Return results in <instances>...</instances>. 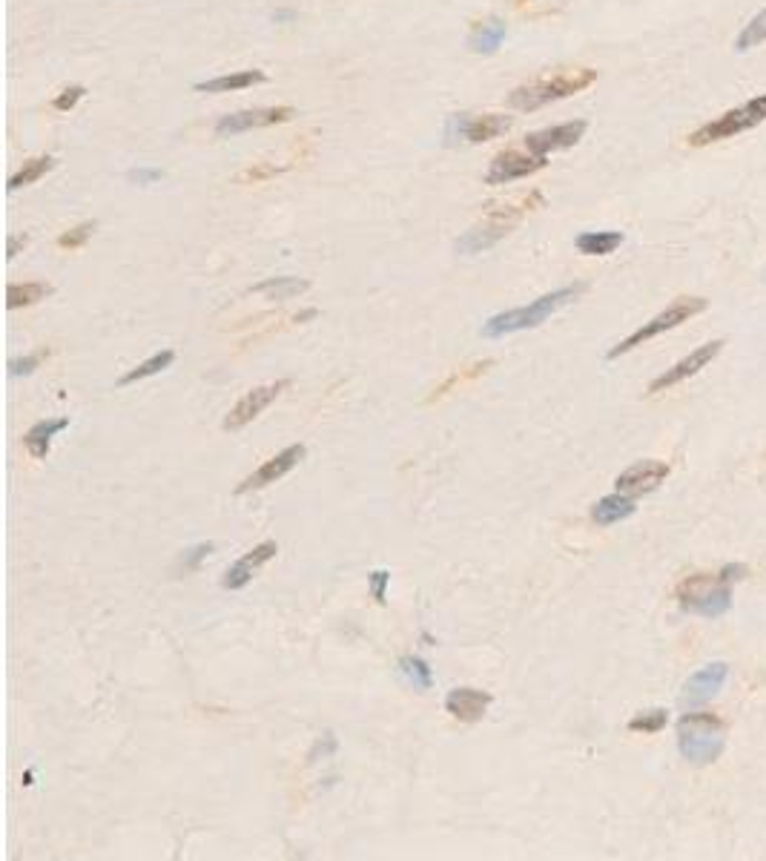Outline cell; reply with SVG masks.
I'll list each match as a JSON object with an SVG mask.
<instances>
[{"instance_id":"52a82bcc","label":"cell","mask_w":766,"mask_h":861,"mask_svg":"<svg viewBox=\"0 0 766 861\" xmlns=\"http://www.w3.org/2000/svg\"><path fill=\"white\" fill-rule=\"evenodd\" d=\"M766 121V92L758 95V98H750L743 107H735L730 112H723L720 119L703 124L700 130H695L689 135V147H706V144H715V141H723V139H732L738 132H746L758 124Z\"/></svg>"},{"instance_id":"4dcf8cb0","label":"cell","mask_w":766,"mask_h":861,"mask_svg":"<svg viewBox=\"0 0 766 861\" xmlns=\"http://www.w3.org/2000/svg\"><path fill=\"white\" fill-rule=\"evenodd\" d=\"M666 723H669V712L666 710H649V712H640L628 721V730L632 732H640V735H655L660 732Z\"/></svg>"},{"instance_id":"d6a6232c","label":"cell","mask_w":766,"mask_h":861,"mask_svg":"<svg viewBox=\"0 0 766 861\" xmlns=\"http://www.w3.org/2000/svg\"><path fill=\"white\" fill-rule=\"evenodd\" d=\"M49 354H52L49 348H41V350H35V354H26V357H21V359H15V362L9 365V374H12V377H29L35 368L44 365V359H49Z\"/></svg>"},{"instance_id":"ffe728a7","label":"cell","mask_w":766,"mask_h":861,"mask_svg":"<svg viewBox=\"0 0 766 861\" xmlns=\"http://www.w3.org/2000/svg\"><path fill=\"white\" fill-rule=\"evenodd\" d=\"M505 35H508V26L502 17H488V21L474 26V32L468 37V47L477 55H494L502 47Z\"/></svg>"},{"instance_id":"9a60e30c","label":"cell","mask_w":766,"mask_h":861,"mask_svg":"<svg viewBox=\"0 0 766 861\" xmlns=\"http://www.w3.org/2000/svg\"><path fill=\"white\" fill-rule=\"evenodd\" d=\"M669 462H660V460H640L635 465H628L626 472L615 480L617 492L620 494H628V497H640V494H649L655 488L669 477Z\"/></svg>"},{"instance_id":"e0dca14e","label":"cell","mask_w":766,"mask_h":861,"mask_svg":"<svg viewBox=\"0 0 766 861\" xmlns=\"http://www.w3.org/2000/svg\"><path fill=\"white\" fill-rule=\"evenodd\" d=\"M276 552H279V545L273 543V540H264V543H259V545H253V549H250L244 557H239V560H235L230 569L224 572L222 586H224V589H230V592L244 589V586L253 580V575L259 572L264 563H270L273 557H276Z\"/></svg>"},{"instance_id":"7402d4cb","label":"cell","mask_w":766,"mask_h":861,"mask_svg":"<svg viewBox=\"0 0 766 861\" xmlns=\"http://www.w3.org/2000/svg\"><path fill=\"white\" fill-rule=\"evenodd\" d=\"M623 239L626 236L617 230H588L574 239V247L583 256H608V253H615L623 244Z\"/></svg>"},{"instance_id":"4fadbf2b","label":"cell","mask_w":766,"mask_h":861,"mask_svg":"<svg viewBox=\"0 0 766 861\" xmlns=\"http://www.w3.org/2000/svg\"><path fill=\"white\" fill-rule=\"evenodd\" d=\"M545 155H525L517 150H505L500 152L494 161H491L488 172H485V184L497 187V184H511L517 179H525V175H534L545 167Z\"/></svg>"},{"instance_id":"ba28073f","label":"cell","mask_w":766,"mask_h":861,"mask_svg":"<svg viewBox=\"0 0 766 861\" xmlns=\"http://www.w3.org/2000/svg\"><path fill=\"white\" fill-rule=\"evenodd\" d=\"M508 130H511L508 115H497V112H488V115L457 112V115H450V119H448L445 139H448V144H457V141L482 144V141H491V139H500V135L508 132Z\"/></svg>"},{"instance_id":"f1b7e54d","label":"cell","mask_w":766,"mask_h":861,"mask_svg":"<svg viewBox=\"0 0 766 861\" xmlns=\"http://www.w3.org/2000/svg\"><path fill=\"white\" fill-rule=\"evenodd\" d=\"M491 368V359H485V362H477V365H468V368H462V370H454L440 388H434V394L428 397V402H437V399H442L450 388H457V385H462V382H471V379H477V377H482L485 370Z\"/></svg>"},{"instance_id":"83f0119b","label":"cell","mask_w":766,"mask_h":861,"mask_svg":"<svg viewBox=\"0 0 766 861\" xmlns=\"http://www.w3.org/2000/svg\"><path fill=\"white\" fill-rule=\"evenodd\" d=\"M55 167V159L52 155H37V159H29L26 164H24V170H17L12 179H9V190H21V187H29V184H35L37 179H44V175L49 172Z\"/></svg>"},{"instance_id":"3957f363","label":"cell","mask_w":766,"mask_h":861,"mask_svg":"<svg viewBox=\"0 0 766 861\" xmlns=\"http://www.w3.org/2000/svg\"><path fill=\"white\" fill-rule=\"evenodd\" d=\"M675 597L683 612L700 615V617H723L732 609V580L723 577V572L709 575L698 572L678 583Z\"/></svg>"},{"instance_id":"f546056e","label":"cell","mask_w":766,"mask_h":861,"mask_svg":"<svg viewBox=\"0 0 766 861\" xmlns=\"http://www.w3.org/2000/svg\"><path fill=\"white\" fill-rule=\"evenodd\" d=\"M763 41H766V9L758 12L752 21L740 29V35L735 37V49L738 52H750V49L761 47Z\"/></svg>"},{"instance_id":"277c9868","label":"cell","mask_w":766,"mask_h":861,"mask_svg":"<svg viewBox=\"0 0 766 861\" xmlns=\"http://www.w3.org/2000/svg\"><path fill=\"white\" fill-rule=\"evenodd\" d=\"M595 81H597L595 69H568V72H560L554 78H543V81L517 87L508 95V104L514 109H523V112H534V109L552 104V101H563V98H572V95L583 92Z\"/></svg>"},{"instance_id":"cb8c5ba5","label":"cell","mask_w":766,"mask_h":861,"mask_svg":"<svg viewBox=\"0 0 766 861\" xmlns=\"http://www.w3.org/2000/svg\"><path fill=\"white\" fill-rule=\"evenodd\" d=\"M310 287V282L305 279H296V276H273L267 282H259L253 287V293H262L267 299H276V302H285V299H293L305 293Z\"/></svg>"},{"instance_id":"836d02e7","label":"cell","mask_w":766,"mask_h":861,"mask_svg":"<svg viewBox=\"0 0 766 861\" xmlns=\"http://www.w3.org/2000/svg\"><path fill=\"white\" fill-rule=\"evenodd\" d=\"M367 586H370V597L377 600L379 606L388 603V586H390V572L385 569H377L367 575Z\"/></svg>"},{"instance_id":"d590c367","label":"cell","mask_w":766,"mask_h":861,"mask_svg":"<svg viewBox=\"0 0 766 861\" xmlns=\"http://www.w3.org/2000/svg\"><path fill=\"white\" fill-rule=\"evenodd\" d=\"M210 552H212V543L192 545V549L184 552V557H181V569H184V572H195V569H199V563H202Z\"/></svg>"},{"instance_id":"1f68e13d","label":"cell","mask_w":766,"mask_h":861,"mask_svg":"<svg viewBox=\"0 0 766 861\" xmlns=\"http://www.w3.org/2000/svg\"><path fill=\"white\" fill-rule=\"evenodd\" d=\"M98 230V224L95 222H84V224H78V227H72V230H67V233H61L57 236V247H64V250H78V247H84L89 239H92V233Z\"/></svg>"},{"instance_id":"e575fe53","label":"cell","mask_w":766,"mask_h":861,"mask_svg":"<svg viewBox=\"0 0 766 861\" xmlns=\"http://www.w3.org/2000/svg\"><path fill=\"white\" fill-rule=\"evenodd\" d=\"M84 95H87V89H84L81 84H72V87H67V89H64L61 95L55 98V101H52V107H55L57 112H69V109H72V107H75L78 101H81Z\"/></svg>"},{"instance_id":"7a4b0ae2","label":"cell","mask_w":766,"mask_h":861,"mask_svg":"<svg viewBox=\"0 0 766 861\" xmlns=\"http://www.w3.org/2000/svg\"><path fill=\"white\" fill-rule=\"evenodd\" d=\"M726 743V723L715 712H686L678 721V750L695 767H709L720 758Z\"/></svg>"},{"instance_id":"d4e9b609","label":"cell","mask_w":766,"mask_h":861,"mask_svg":"<svg viewBox=\"0 0 766 861\" xmlns=\"http://www.w3.org/2000/svg\"><path fill=\"white\" fill-rule=\"evenodd\" d=\"M52 293V285L47 282H24V285H9L6 287V305L9 310H17V307H29V305H37L41 299H47Z\"/></svg>"},{"instance_id":"8d00e7d4","label":"cell","mask_w":766,"mask_h":861,"mask_svg":"<svg viewBox=\"0 0 766 861\" xmlns=\"http://www.w3.org/2000/svg\"><path fill=\"white\" fill-rule=\"evenodd\" d=\"M282 172V167H273V164H262V167H250L239 175V182H262V179H270V175Z\"/></svg>"},{"instance_id":"603a6c76","label":"cell","mask_w":766,"mask_h":861,"mask_svg":"<svg viewBox=\"0 0 766 861\" xmlns=\"http://www.w3.org/2000/svg\"><path fill=\"white\" fill-rule=\"evenodd\" d=\"M264 81H267V75L262 69H242V72L219 75V78H212V81L195 84V89L199 92H235V89H247V87L264 84Z\"/></svg>"},{"instance_id":"9c48e42d","label":"cell","mask_w":766,"mask_h":861,"mask_svg":"<svg viewBox=\"0 0 766 861\" xmlns=\"http://www.w3.org/2000/svg\"><path fill=\"white\" fill-rule=\"evenodd\" d=\"M305 454H307V448L302 445V442H293V445H287V448H282L279 454H273L270 460H264L255 472L250 474V477H244L239 485H235V494H247V492H259V488H264V485H270V482H276V480H282L285 474H290L293 468H296L302 460H305Z\"/></svg>"},{"instance_id":"484cf974","label":"cell","mask_w":766,"mask_h":861,"mask_svg":"<svg viewBox=\"0 0 766 861\" xmlns=\"http://www.w3.org/2000/svg\"><path fill=\"white\" fill-rule=\"evenodd\" d=\"M172 362H175L172 350H161V354H152V357L144 359L141 365H135L132 370H127V374L118 379V388H127V385H132V382H141V379H147V377L161 374V370H167Z\"/></svg>"},{"instance_id":"74e56055","label":"cell","mask_w":766,"mask_h":861,"mask_svg":"<svg viewBox=\"0 0 766 861\" xmlns=\"http://www.w3.org/2000/svg\"><path fill=\"white\" fill-rule=\"evenodd\" d=\"M161 172L159 170H132L129 172V182H139V184H150V182H159Z\"/></svg>"},{"instance_id":"d6986e66","label":"cell","mask_w":766,"mask_h":861,"mask_svg":"<svg viewBox=\"0 0 766 861\" xmlns=\"http://www.w3.org/2000/svg\"><path fill=\"white\" fill-rule=\"evenodd\" d=\"M64 428H69V420L61 417V420H44V422H35L26 434H24V445L26 451L35 457V460H47L49 448H52V440L61 434Z\"/></svg>"},{"instance_id":"8992f818","label":"cell","mask_w":766,"mask_h":861,"mask_svg":"<svg viewBox=\"0 0 766 861\" xmlns=\"http://www.w3.org/2000/svg\"><path fill=\"white\" fill-rule=\"evenodd\" d=\"M706 307H709V302H706L703 296H678L669 307L660 310L655 319H649L646 325H640L632 337H626L620 345H615L612 350H608V359H617V357L628 354V350H635V348L646 345L649 339L666 334V330L680 327L683 322H689L692 316H698V313H703Z\"/></svg>"},{"instance_id":"ac0fdd59","label":"cell","mask_w":766,"mask_h":861,"mask_svg":"<svg viewBox=\"0 0 766 861\" xmlns=\"http://www.w3.org/2000/svg\"><path fill=\"white\" fill-rule=\"evenodd\" d=\"M491 700H494L491 692H482L474 687H457L445 695V712L462 723H477L485 718Z\"/></svg>"},{"instance_id":"5b68a950","label":"cell","mask_w":766,"mask_h":861,"mask_svg":"<svg viewBox=\"0 0 766 861\" xmlns=\"http://www.w3.org/2000/svg\"><path fill=\"white\" fill-rule=\"evenodd\" d=\"M532 204H543V195H540V192H532V199H525L523 207L502 204V207H497V210H488L485 219H482L480 224L471 227L465 236L457 242V253H462V256H474V253H482V250H488V247H494L500 239H505L508 233L514 230V224L523 219V213L534 210Z\"/></svg>"},{"instance_id":"8fae6325","label":"cell","mask_w":766,"mask_h":861,"mask_svg":"<svg viewBox=\"0 0 766 861\" xmlns=\"http://www.w3.org/2000/svg\"><path fill=\"white\" fill-rule=\"evenodd\" d=\"M293 119V107H255V109H239L222 115L215 121V135H239L247 130H262V127H273V124H285Z\"/></svg>"},{"instance_id":"44dd1931","label":"cell","mask_w":766,"mask_h":861,"mask_svg":"<svg viewBox=\"0 0 766 861\" xmlns=\"http://www.w3.org/2000/svg\"><path fill=\"white\" fill-rule=\"evenodd\" d=\"M637 512V505H635V497H628V494H608V497H603V500H597L595 503V508H592V520L597 523V525H615V523H620V520H626V517H632Z\"/></svg>"},{"instance_id":"7c38bea8","label":"cell","mask_w":766,"mask_h":861,"mask_svg":"<svg viewBox=\"0 0 766 861\" xmlns=\"http://www.w3.org/2000/svg\"><path fill=\"white\" fill-rule=\"evenodd\" d=\"M726 678H730V667H726V663H706L703 669H698L689 680H686V687L680 692V707L683 710L706 707V703L723 690Z\"/></svg>"},{"instance_id":"f35d334b","label":"cell","mask_w":766,"mask_h":861,"mask_svg":"<svg viewBox=\"0 0 766 861\" xmlns=\"http://www.w3.org/2000/svg\"><path fill=\"white\" fill-rule=\"evenodd\" d=\"M29 244V236H9V244H6V256L9 259H15L17 253H21L24 247Z\"/></svg>"},{"instance_id":"5bb4252c","label":"cell","mask_w":766,"mask_h":861,"mask_svg":"<svg viewBox=\"0 0 766 861\" xmlns=\"http://www.w3.org/2000/svg\"><path fill=\"white\" fill-rule=\"evenodd\" d=\"M720 350H723V339H715V342L700 345V348L692 350V354L686 357V359H680V362L672 365L669 370H663V374L649 385V394H660V390H669V388L680 385L683 379H689V377L700 374V370L709 365V362L720 354Z\"/></svg>"},{"instance_id":"4316f807","label":"cell","mask_w":766,"mask_h":861,"mask_svg":"<svg viewBox=\"0 0 766 861\" xmlns=\"http://www.w3.org/2000/svg\"><path fill=\"white\" fill-rule=\"evenodd\" d=\"M399 672H402V678H405L417 692H428L430 687H434V672H430V667H428L422 658L405 655V658L399 660Z\"/></svg>"},{"instance_id":"30bf717a","label":"cell","mask_w":766,"mask_h":861,"mask_svg":"<svg viewBox=\"0 0 766 861\" xmlns=\"http://www.w3.org/2000/svg\"><path fill=\"white\" fill-rule=\"evenodd\" d=\"M290 382L287 379H279V382H267V385H259L247 390V394L230 408V414L224 417V430H242L244 425H250L255 417L262 414L267 405H273L279 399L282 390H287Z\"/></svg>"},{"instance_id":"2e32d148","label":"cell","mask_w":766,"mask_h":861,"mask_svg":"<svg viewBox=\"0 0 766 861\" xmlns=\"http://www.w3.org/2000/svg\"><path fill=\"white\" fill-rule=\"evenodd\" d=\"M583 132H585V121H565V124H557V127H545V130H537V132H528L525 135V147H528V152H534V155H548V152L574 147L583 139Z\"/></svg>"},{"instance_id":"6da1fadb","label":"cell","mask_w":766,"mask_h":861,"mask_svg":"<svg viewBox=\"0 0 766 861\" xmlns=\"http://www.w3.org/2000/svg\"><path fill=\"white\" fill-rule=\"evenodd\" d=\"M583 293V285H568V287H560V290H552L545 293V296L534 299L532 305H523V307H511V310H502L497 316H491L485 325H482V337L488 339H500V337H508V334H520V330H532L543 322H548L554 316L560 307H565L568 302H574Z\"/></svg>"}]
</instances>
